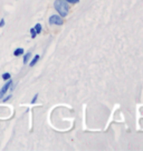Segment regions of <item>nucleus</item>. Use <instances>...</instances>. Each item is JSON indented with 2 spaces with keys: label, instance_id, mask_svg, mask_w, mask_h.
<instances>
[{
  "label": "nucleus",
  "instance_id": "423d86ee",
  "mask_svg": "<svg viewBox=\"0 0 143 151\" xmlns=\"http://www.w3.org/2000/svg\"><path fill=\"white\" fill-rule=\"evenodd\" d=\"M30 58H31V52L28 51V52H27V53H26V55L24 56V60H23V61H24L25 65H26V63H27V62L29 61V59H30Z\"/></svg>",
  "mask_w": 143,
  "mask_h": 151
},
{
  "label": "nucleus",
  "instance_id": "39448f33",
  "mask_svg": "<svg viewBox=\"0 0 143 151\" xmlns=\"http://www.w3.org/2000/svg\"><path fill=\"white\" fill-rule=\"evenodd\" d=\"M39 58H40V56H39V55H36V56H35V57L33 58V60L30 61V63H29V66H30V67H34V66H35V65H36V63L38 62Z\"/></svg>",
  "mask_w": 143,
  "mask_h": 151
},
{
  "label": "nucleus",
  "instance_id": "f8f14e48",
  "mask_svg": "<svg viewBox=\"0 0 143 151\" xmlns=\"http://www.w3.org/2000/svg\"><path fill=\"white\" fill-rule=\"evenodd\" d=\"M4 26H5V19H1V20H0V27L2 28Z\"/></svg>",
  "mask_w": 143,
  "mask_h": 151
},
{
  "label": "nucleus",
  "instance_id": "ddd939ff",
  "mask_svg": "<svg viewBox=\"0 0 143 151\" xmlns=\"http://www.w3.org/2000/svg\"><path fill=\"white\" fill-rule=\"evenodd\" d=\"M10 98H11V94H9V96H7L6 98H4V100H2V101H4V102H6V101H8V100H9Z\"/></svg>",
  "mask_w": 143,
  "mask_h": 151
},
{
  "label": "nucleus",
  "instance_id": "9b49d317",
  "mask_svg": "<svg viewBox=\"0 0 143 151\" xmlns=\"http://www.w3.org/2000/svg\"><path fill=\"white\" fill-rule=\"evenodd\" d=\"M65 1H67V2H69V4H77L80 0H65Z\"/></svg>",
  "mask_w": 143,
  "mask_h": 151
},
{
  "label": "nucleus",
  "instance_id": "9d476101",
  "mask_svg": "<svg viewBox=\"0 0 143 151\" xmlns=\"http://www.w3.org/2000/svg\"><path fill=\"white\" fill-rule=\"evenodd\" d=\"M38 96H39L38 93H36V94H35V96H34L33 100H31V104H35V102L37 101V98H38Z\"/></svg>",
  "mask_w": 143,
  "mask_h": 151
},
{
  "label": "nucleus",
  "instance_id": "7ed1b4c3",
  "mask_svg": "<svg viewBox=\"0 0 143 151\" xmlns=\"http://www.w3.org/2000/svg\"><path fill=\"white\" fill-rule=\"evenodd\" d=\"M11 83H12V80H11V79H8V81H7V82L5 83V86L1 88V90H0V99L5 97V94L7 93V91L9 90Z\"/></svg>",
  "mask_w": 143,
  "mask_h": 151
},
{
  "label": "nucleus",
  "instance_id": "1a4fd4ad",
  "mask_svg": "<svg viewBox=\"0 0 143 151\" xmlns=\"http://www.w3.org/2000/svg\"><path fill=\"white\" fill-rule=\"evenodd\" d=\"M10 77H11V76H10V73L6 72V73H4V75H2V79H4V80H8V79H10Z\"/></svg>",
  "mask_w": 143,
  "mask_h": 151
},
{
  "label": "nucleus",
  "instance_id": "f257e3e1",
  "mask_svg": "<svg viewBox=\"0 0 143 151\" xmlns=\"http://www.w3.org/2000/svg\"><path fill=\"white\" fill-rule=\"evenodd\" d=\"M54 7L57 11L61 17H66L68 14V11H69V6L67 4V1L65 0H55L54 2Z\"/></svg>",
  "mask_w": 143,
  "mask_h": 151
},
{
  "label": "nucleus",
  "instance_id": "20e7f679",
  "mask_svg": "<svg viewBox=\"0 0 143 151\" xmlns=\"http://www.w3.org/2000/svg\"><path fill=\"white\" fill-rule=\"evenodd\" d=\"M21 55H24V48H17L14 51V56L15 57H19Z\"/></svg>",
  "mask_w": 143,
  "mask_h": 151
},
{
  "label": "nucleus",
  "instance_id": "0eeeda50",
  "mask_svg": "<svg viewBox=\"0 0 143 151\" xmlns=\"http://www.w3.org/2000/svg\"><path fill=\"white\" fill-rule=\"evenodd\" d=\"M34 28H35V30H36V33H37V35H39V33L42 32V30H43V28H42V24H36V26H35Z\"/></svg>",
  "mask_w": 143,
  "mask_h": 151
},
{
  "label": "nucleus",
  "instance_id": "6e6552de",
  "mask_svg": "<svg viewBox=\"0 0 143 151\" xmlns=\"http://www.w3.org/2000/svg\"><path fill=\"white\" fill-rule=\"evenodd\" d=\"M30 35H31V38H33V39H35V38H36L37 33H36V30H35V28L30 29Z\"/></svg>",
  "mask_w": 143,
  "mask_h": 151
},
{
  "label": "nucleus",
  "instance_id": "f03ea898",
  "mask_svg": "<svg viewBox=\"0 0 143 151\" xmlns=\"http://www.w3.org/2000/svg\"><path fill=\"white\" fill-rule=\"evenodd\" d=\"M49 24H57V26H62L64 24L63 18L58 14H53L49 17Z\"/></svg>",
  "mask_w": 143,
  "mask_h": 151
}]
</instances>
